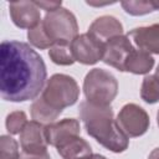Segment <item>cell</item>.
I'll list each match as a JSON object with an SVG mask.
<instances>
[{"mask_svg": "<svg viewBox=\"0 0 159 159\" xmlns=\"http://www.w3.org/2000/svg\"><path fill=\"white\" fill-rule=\"evenodd\" d=\"M42 57L27 43L15 40L0 45V94L9 102L35 99L46 84Z\"/></svg>", "mask_w": 159, "mask_h": 159, "instance_id": "obj_1", "label": "cell"}, {"mask_svg": "<svg viewBox=\"0 0 159 159\" xmlns=\"http://www.w3.org/2000/svg\"><path fill=\"white\" fill-rule=\"evenodd\" d=\"M88 135L94 138L102 147L113 152L122 153L129 145V138L123 133L113 118L111 106H96L88 101H83L78 108Z\"/></svg>", "mask_w": 159, "mask_h": 159, "instance_id": "obj_2", "label": "cell"}, {"mask_svg": "<svg viewBox=\"0 0 159 159\" xmlns=\"http://www.w3.org/2000/svg\"><path fill=\"white\" fill-rule=\"evenodd\" d=\"M80 96V87L73 77L63 73H55L47 80L41 99L52 109L62 113L63 108L73 106Z\"/></svg>", "mask_w": 159, "mask_h": 159, "instance_id": "obj_3", "label": "cell"}, {"mask_svg": "<svg viewBox=\"0 0 159 159\" xmlns=\"http://www.w3.org/2000/svg\"><path fill=\"white\" fill-rule=\"evenodd\" d=\"M83 93L86 99L96 106H111L118 93V82L111 72L93 68L84 77Z\"/></svg>", "mask_w": 159, "mask_h": 159, "instance_id": "obj_4", "label": "cell"}, {"mask_svg": "<svg viewBox=\"0 0 159 159\" xmlns=\"http://www.w3.org/2000/svg\"><path fill=\"white\" fill-rule=\"evenodd\" d=\"M41 22L53 43H71L78 36L76 16L65 7L46 12Z\"/></svg>", "mask_w": 159, "mask_h": 159, "instance_id": "obj_5", "label": "cell"}, {"mask_svg": "<svg viewBox=\"0 0 159 159\" xmlns=\"http://www.w3.org/2000/svg\"><path fill=\"white\" fill-rule=\"evenodd\" d=\"M117 123L128 138L143 135L150 124V119L145 109L135 103H127L122 107L117 116Z\"/></svg>", "mask_w": 159, "mask_h": 159, "instance_id": "obj_6", "label": "cell"}, {"mask_svg": "<svg viewBox=\"0 0 159 159\" xmlns=\"http://www.w3.org/2000/svg\"><path fill=\"white\" fill-rule=\"evenodd\" d=\"M104 42L96 39L89 32L78 35L71 42V51L75 61L82 65H94L102 61L104 55Z\"/></svg>", "mask_w": 159, "mask_h": 159, "instance_id": "obj_7", "label": "cell"}, {"mask_svg": "<svg viewBox=\"0 0 159 159\" xmlns=\"http://www.w3.org/2000/svg\"><path fill=\"white\" fill-rule=\"evenodd\" d=\"M20 145L25 154L30 155H42L47 152V140L45 137L43 124L30 120L26 123L24 129L20 133Z\"/></svg>", "mask_w": 159, "mask_h": 159, "instance_id": "obj_8", "label": "cell"}, {"mask_svg": "<svg viewBox=\"0 0 159 159\" xmlns=\"http://www.w3.org/2000/svg\"><path fill=\"white\" fill-rule=\"evenodd\" d=\"M133 45L128 36L119 35L108 40L104 45V55L102 61L120 72H125V62L133 51Z\"/></svg>", "mask_w": 159, "mask_h": 159, "instance_id": "obj_9", "label": "cell"}, {"mask_svg": "<svg viewBox=\"0 0 159 159\" xmlns=\"http://www.w3.org/2000/svg\"><path fill=\"white\" fill-rule=\"evenodd\" d=\"M9 12L14 25L20 29L30 30L41 22L40 9L36 6L35 1H12L9 4Z\"/></svg>", "mask_w": 159, "mask_h": 159, "instance_id": "obj_10", "label": "cell"}, {"mask_svg": "<svg viewBox=\"0 0 159 159\" xmlns=\"http://www.w3.org/2000/svg\"><path fill=\"white\" fill-rule=\"evenodd\" d=\"M80 122L75 118H65L60 122H53L45 125V137L47 144L57 148L67 139L80 135Z\"/></svg>", "mask_w": 159, "mask_h": 159, "instance_id": "obj_11", "label": "cell"}, {"mask_svg": "<svg viewBox=\"0 0 159 159\" xmlns=\"http://www.w3.org/2000/svg\"><path fill=\"white\" fill-rule=\"evenodd\" d=\"M143 51L159 55V24L140 26L130 30L127 35Z\"/></svg>", "mask_w": 159, "mask_h": 159, "instance_id": "obj_12", "label": "cell"}, {"mask_svg": "<svg viewBox=\"0 0 159 159\" xmlns=\"http://www.w3.org/2000/svg\"><path fill=\"white\" fill-rule=\"evenodd\" d=\"M88 32L106 43L108 40L123 34V25L117 17L111 15H103L97 17L89 25Z\"/></svg>", "mask_w": 159, "mask_h": 159, "instance_id": "obj_13", "label": "cell"}, {"mask_svg": "<svg viewBox=\"0 0 159 159\" xmlns=\"http://www.w3.org/2000/svg\"><path fill=\"white\" fill-rule=\"evenodd\" d=\"M56 149L62 159H82L92 154L91 145L80 135L67 139Z\"/></svg>", "mask_w": 159, "mask_h": 159, "instance_id": "obj_14", "label": "cell"}, {"mask_svg": "<svg viewBox=\"0 0 159 159\" xmlns=\"http://www.w3.org/2000/svg\"><path fill=\"white\" fill-rule=\"evenodd\" d=\"M154 66L153 56L140 48H133L125 62V71L134 75H147Z\"/></svg>", "mask_w": 159, "mask_h": 159, "instance_id": "obj_15", "label": "cell"}, {"mask_svg": "<svg viewBox=\"0 0 159 159\" xmlns=\"http://www.w3.org/2000/svg\"><path fill=\"white\" fill-rule=\"evenodd\" d=\"M30 113L32 117V120H36L41 124H50L53 123L55 119H57V117L61 114L60 112L52 109L50 106H47L41 97H39L37 99H35L31 106H30Z\"/></svg>", "mask_w": 159, "mask_h": 159, "instance_id": "obj_16", "label": "cell"}, {"mask_svg": "<svg viewBox=\"0 0 159 159\" xmlns=\"http://www.w3.org/2000/svg\"><path fill=\"white\" fill-rule=\"evenodd\" d=\"M48 57L53 63L60 66H71L75 62L71 43H55L48 50Z\"/></svg>", "mask_w": 159, "mask_h": 159, "instance_id": "obj_17", "label": "cell"}, {"mask_svg": "<svg viewBox=\"0 0 159 159\" xmlns=\"http://www.w3.org/2000/svg\"><path fill=\"white\" fill-rule=\"evenodd\" d=\"M140 97L144 102L149 104L159 102V80L155 77V75H148L143 78Z\"/></svg>", "mask_w": 159, "mask_h": 159, "instance_id": "obj_18", "label": "cell"}, {"mask_svg": "<svg viewBox=\"0 0 159 159\" xmlns=\"http://www.w3.org/2000/svg\"><path fill=\"white\" fill-rule=\"evenodd\" d=\"M42 21V20H41ZM27 39H29V42L40 48V50H45V48H50L51 46H53V41L48 37L47 32L45 31L43 29V25L42 22H40L37 26H35L34 29H30L27 31Z\"/></svg>", "mask_w": 159, "mask_h": 159, "instance_id": "obj_19", "label": "cell"}, {"mask_svg": "<svg viewBox=\"0 0 159 159\" xmlns=\"http://www.w3.org/2000/svg\"><path fill=\"white\" fill-rule=\"evenodd\" d=\"M124 11L133 16H142L155 11L153 1H144V0H135V1H122L120 2Z\"/></svg>", "mask_w": 159, "mask_h": 159, "instance_id": "obj_20", "label": "cell"}, {"mask_svg": "<svg viewBox=\"0 0 159 159\" xmlns=\"http://www.w3.org/2000/svg\"><path fill=\"white\" fill-rule=\"evenodd\" d=\"M27 122L29 120H27L25 112L15 111V112H11L10 114H7L6 120H5V125H6V129L10 134H20Z\"/></svg>", "mask_w": 159, "mask_h": 159, "instance_id": "obj_21", "label": "cell"}, {"mask_svg": "<svg viewBox=\"0 0 159 159\" xmlns=\"http://www.w3.org/2000/svg\"><path fill=\"white\" fill-rule=\"evenodd\" d=\"M0 159H20L19 144L10 135L0 137Z\"/></svg>", "mask_w": 159, "mask_h": 159, "instance_id": "obj_22", "label": "cell"}, {"mask_svg": "<svg viewBox=\"0 0 159 159\" xmlns=\"http://www.w3.org/2000/svg\"><path fill=\"white\" fill-rule=\"evenodd\" d=\"M35 4L39 9H42L46 12H51V11H55V10L62 7L61 1H35Z\"/></svg>", "mask_w": 159, "mask_h": 159, "instance_id": "obj_23", "label": "cell"}, {"mask_svg": "<svg viewBox=\"0 0 159 159\" xmlns=\"http://www.w3.org/2000/svg\"><path fill=\"white\" fill-rule=\"evenodd\" d=\"M20 159H51V157H50L48 153L42 154V155H30V154L21 153L20 154Z\"/></svg>", "mask_w": 159, "mask_h": 159, "instance_id": "obj_24", "label": "cell"}, {"mask_svg": "<svg viewBox=\"0 0 159 159\" xmlns=\"http://www.w3.org/2000/svg\"><path fill=\"white\" fill-rule=\"evenodd\" d=\"M148 159H159V147L155 148V149H153V150L150 152Z\"/></svg>", "mask_w": 159, "mask_h": 159, "instance_id": "obj_25", "label": "cell"}, {"mask_svg": "<svg viewBox=\"0 0 159 159\" xmlns=\"http://www.w3.org/2000/svg\"><path fill=\"white\" fill-rule=\"evenodd\" d=\"M82 159H107L104 155H101V154H91V155H87V157H84V158H82Z\"/></svg>", "mask_w": 159, "mask_h": 159, "instance_id": "obj_26", "label": "cell"}, {"mask_svg": "<svg viewBox=\"0 0 159 159\" xmlns=\"http://www.w3.org/2000/svg\"><path fill=\"white\" fill-rule=\"evenodd\" d=\"M88 5L91 6H104V5H109V4H113V2H92V1H87Z\"/></svg>", "mask_w": 159, "mask_h": 159, "instance_id": "obj_27", "label": "cell"}, {"mask_svg": "<svg viewBox=\"0 0 159 159\" xmlns=\"http://www.w3.org/2000/svg\"><path fill=\"white\" fill-rule=\"evenodd\" d=\"M153 4H154V7H155V10H159V0H157V1H153Z\"/></svg>", "mask_w": 159, "mask_h": 159, "instance_id": "obj_28", "label": "cell"}, {"mask_svg": "<svg viewBox=\"0 0 159 159\" xmlns=\"http://www.w3.org/2000/svg\"><path fill=\"white\" fill-rule=\"evenodd\" d=\"M155 77L159 80V65L157 66V70H155Z\"/></svg>", "mask_w": 159, "mask_h": 159, "instance_id": "obj_29", "label": "cell"}, {"mask_svg": "<svg viewBox=\"0 0 159 159\" xmlns=\"http://www.w3.org/2000/svg\"><path fill=\"white\" fill-rule=\"evenodd\" d=\"M157 123H158V127H159V111L157 113Z\"/></svg>", "mask_w": 159, "mask_h": 159, "instance_id": "obj_30", "label": "cell"}]
</instances>
